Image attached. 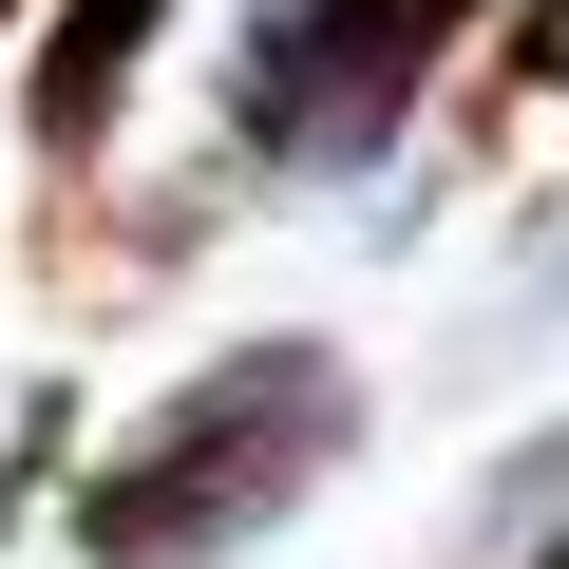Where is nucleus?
I'll use <instances>...</instances> for the list:
<instances>
[{
	"label": "nucleus",
	"instance_id": "7ed1b4c3",
	"mask_svg": "<svg viewBox=\"0 0 569 569\" xmlns=\"http://www.w3.org/2000/svg\"><path fill=\"white\" fill-rule=\"evenodd\" d=\"M152 39H171V0H58V20H39V77H20V133L58 171H96L114 114H133V77H152Z\"/></svg>",
	"mask_w": 569,
	"mask_h": 569
},
{
	"label": "nucleus",
	"instance_id": "423d86ee",
	"mask_svg": "<svg viewBox=\"0 0 569 569\" xmlns=\"http://www.w3.org/2000/svg\"><path fill=\"white\" fill-rule=\"evenodd\" d=\"M531 569H569V512H550V550H531Z\"/></svg>",
	"mask_w": 569,
	"mask_h": 569
},
{
	"label": "nucleus",
	"instance_id": "39448f33",
	"mask_svg": "<svg viewBox=\"0 0 569 569\" xmlns=\"http://www.w3.org/2000/svg\"><path fill=\"white\" fill-rule=\"evenodd\" d=\"M512 96H569V0H531V20H512Z\"/></svg>",
	"mask_w": 569,
	"mask_h": 569
},
{
	"label": "nucleus",
	"instance_id": "f03ea898",
	"mask_svg": "<svg viewBox=\"0 0 569 569\" xmlns=\"http://www.w3.org/2000/svg\"><path fill=\"white\" fill-rule=\"evenodd\" d=\"M475 39V0H247L228 39V152L247 171H380L437 96V58Z\"/></svg>",
	"mask_w": 569,
	"mask_h": 569
},
{
	"label": "nucleus",
	"instance_id": "f257e3e1",
	"mask_svg": "<svg viewBox=\"0 0 569 569\" xmlns=\"http://www.w3.org/2000/svg\"><path fill=\"white\" fill-rule=\"evenodd\" d=\"M342 456H361V361L342 342H228L77 475V569H228Z\"/></svg>",
	"mask_w": 569,
	"mask_h": 569
},
{
	"label": "nucleus",
	"instance_id": "0eeeda50",
	"mask_svg": "<svg viewBox=\"0 0 569 569\" xmlns=\"http://www.w3.org/2000/svg\"><path fill=\"white\" fill-rule=\"evenodd\" d=\"M0 20H39V0H0Z\"/></svg>",
	"mask_w": 569,
	"mask_h": 569
},
{
	"label": "nucleus",
	"instance_id": "20e7f679",
	"mask_svg": "<svg viewBox=\"0 0 569 569\" xmlns=\"http://www.w3.org/2000/svg\"><path fill=\"white\" fill-rule=\"evenodd\" d=\"M58 437H77V399H58V380H39V399H20V437H0V531H20V493H39V475H58Z\"/></svg>",
	"mask_w": 569,
	"mask_h": 569
}]
</instances>
